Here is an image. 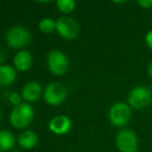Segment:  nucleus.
I'll return each mask as SVG.
<instances>
[{"mask_svg": "<svg viewBox=\"0 0 152 152\" xmlns=\"http://www.w3.org/2000/svg\"><path fill=\"white\" fill-rule=\"evenodd\" d=\"M34 118V110L28 102H22L14 106L10 115V124L17 129H23L30 125Z\"/></svg>", "mask_w": 152, "mask_h": 152, "instance_id": "1", "label": "nucleus"}, {"mask_svg": "<svg viewBox=\"0 0 152 152\" xmlns=\"http://www.w3.org/2000/svg\"><path fill=\"white\" fill-rule=\"evenodd\" d=\"M31 33L23 26H12L6 31L5 42L8 47L14 49H22L28 46L31 42Z\"/></svg>", "mask_w": 152, "mask_h": 152, "instance_id": "2", "label": "nucleus"}, {"mask_svg": "<svg viewBox=\"0 0 152 152\" xmlns=\"http://www.w3.org/2000/svg\"><path fill=\"white\" fill-rule=\"evenodd\" d=\"M152 102V92L148 87L138 85L130 90L127 97V103L134 110L148 108Z\"/></svg>", "mask_w": 152, "mask_h": 152, "instance_id": "3", "label": "nucleus"}, {"mask_svg": "<svg viewBox=\"0 0 152 152\" xmlns=\"http://www.w3.org/2000/svg\"><path fill=\"white\" fill-rule=\"evenodd\" d=\"M108 117L113 126L123 127L132 119V108L125 102H116L110 108Z\"/></svg>", "mask_w": 152, "mask_h": 152, "instance_id": "4", "label": "nucleus"}, {"mask_svg": "<svg viewBox=\"0 0 152 152\" xmlns=\"http://www.w3.org/2000/svg\"><path fill=\"white\" fill-rule=\"evenodd\" d=\"M42 97L49 105H60L67 97V89L59 81H52L45 87Z\"/></svg>", "mask_w": 152, "mask_h": 152, "instance_id": "5", "label": "nucleus"}, {"mask_svg": "<svg viewBox=\"0 0 152 152\" xmlns=\"http://www.w3.org/2000/svg\"><path fill=\"white\" fill-rule=\"evenodd\" d=\"M47 66L51 73L56 76H62L68 70L69 59L64 52L55 49L49 52L47 56Z\"/></svg>", "mask_w": 152, "mask_h": 152, "instance_id": "6", "label": "nucleus"}, {"mask_svg": "<svg viewBox=\"0 0 152 152\" xmlns=\"http://www.w3.org/2000/svg\"><path fill=\"white\" fill-rule=\"evenodd\" d=\"M56 31L64 40H75L80 33V26L75 19L68 16H62L56 21Z\"/></svg>", "mask_w": 152, "mask_h": 152, "instance_id": "7", "label": "nucleus"}, {"mask_svg": "<svg viewBox=\"0 0 152 152\" xmlns=\"http://www.w3.org/2000/svg\"><path fill=\"white\" fill-rule=\"evenodd\" d=\"M115 144L120 152H136L138 150L139 140L132 130L122 129L117 133Z\"/></svg>", "mask_w": 152, "mask_h": 152, "instance_id": "8", "label": "nucleus"}, {"mask_svg": "<svg viewBox=\"0 0 152 152\" xmlns=\"http://www.w3.org/2000/svg\"><path fill=\"white\" fill-rule=\"evenodd\" d=\"M42 94H44V90L40 83L37 81H28L25 83L21 91L23 100H25V102H28V103L36 102L37 100H39Z\"/></svg>", "mask_w": 152, "mask_h": 152, "instance_id": "9", "label": "nucleus"}, {"mask_svg": "<svg viewBox=\"0 0 152 152\" xmlns=\"http://www.w3.org/2000/svg\"><path fill=\"white\" fill-rule=\"evenodd\" d=\"M72 120L64 115H58L52 118L49 122V129L55 134H65L72 129Z\"/></svg>", "mask_w": 152, "mask_h": 152, "instance_id": "10", "label": "nucleus"}, {"mask_svg": "<svg viewBox=\"0 0 152 152\" xmlns=\"http://www.w3.org/2000/svg\"><path fill=\"white\" fill-rule=\"evenodd\" d=\"M32 55L29 51L27 50H20L16 53L14 57V67L16 70L21 72L28 71L32 66Z\"/></svg>", "mask_w": 152, "mask_h": 152, "instance_id": "11", "label": "nucleus"}, {"mask_svg": "<svg viewBox=\"0 0 152 152\" xmlns=\"http://www.w3.org/2000/svg\"><path fill=\"white\" fill-rule=\"evenodd\" d=\"M17 79V70L14 66L1 65L0 66V85L6 87Z\"/></svg>", "mask_w": 152, "mask_h": 152, "instance_id": "12", "label": "nucleus"}, {"mask_svg": "<svg viewBox=\"0 0 152 152\" xmlns=\"http://www.w3.org/2000/svg\"><path fill=\"white\" fill-rule=\"evenodd\" d=\"M38 136L32 130H25L19 136V145L24 149H32L36 146Z\"/></svg>", "mask_w": 152, "mask_h": 152, "instance_id": "13", "label": "nucleus"}, {"mask_svg": "<svg viewBox=\"0 0 152 152\" xmlns=\"http://www.w3.org/2000/svg\"><path fill=\"white\" fill-rule=\"evenodd\" d=\"M16 139L8 130H0V152L10 151L15 146Z\"/></svg>", "mask_w": 152, "mask_h": 152, "instance_id": "14", "label": "nucleus"}, {"mask_svg": "<svg viewBox=\"0 0 152 152\" xmlns=\"http://www.w3.org/2000/svg\"><path fill=\"white\" fill-rule=\"evenodd\" d=\"M76 0H56V6L58 10L64 15L72 13L76 10Z\"/></svg>", "mask_w": 152, "mask_h": 152, "instance_id": "15", "label": "nucleus"}, {"mask_svg": "<svg viewBox=\"0 0 152 152\" xmlns=\"http://www.w3.org/2000/svg\"><path fill=\"white\" fill-rule=\"evenodd\" d=\"M38 28L42 33H52L56 30V21L51 18H44L38 23Z\"/></svg>", "mask_w": 152, "mask_h": 152, "instance_id": "16", "label": "nucleus"}, {"mask_svg": "<svg viewBox=\"0 0 152 152\" xmlns=\"http://www.w3.org/2000/svg\"><path fill=\"white\" fill-rule=\"evenodd\" d=\"M23 97L20 93H17V92H12L8 95V101L10 104H12L14 106H17L19 104L22 103Z\"/></svg>", "mask_w": 152, "mask_h": 152, "instance_id": "17", "label": "nucleus"}, {"mask_svg": "<svg viewBox=\"0 0 152 152\" xmlns=\"http://www.w3.org/2000/svg\"><path fill=\"white\" fill-rule=\"evenodd\" d=\"M138 5L144 10H149L152 7V0H136Z\"/></svg>", "mask_w": 152, "mask_h": 152, "instance_id": "18", "label": "nucleus"}, {"mask_svg": "<svg viewBox=\"0 0 152 152\" xmlns=\"http://www.w3.org/2000/svg\"><path fill=\"white\" fill-rule=\"evenodd\" d=\"M145 43H146V45L148 46V48H150L152 50V29L149 30L148 33H146V36H145Z\"/></svg>", "mask_w": 152, "mask_h": 152, "instance_id": "19", "label": "nucleus"}, {"mask_svg": "<svg viewBox=\"0 0 152 152\" xmlns=\"http://www.w3.org/2000/svg\"><path fill=\"white\" fill-rule=\"evenodd\" d=\"M4 59H5V52H4L3 49L0 47V66L2 65V63H3Z\"/></svg>", "mask_w": 152, "mask_h": 152, "instance_id": "20", "label": "nucleus"}, {"mask_svg": "<svg viewBox=\"0 0 152 152\" xmlns=\"http://www.w3.org/2000/svg\"><path fill=\"white\" fill-rule=\"evenodd\" d=\"M147 72H148L149 77H151V78H152V62L148 65V69H147Z\"/></svg>", "mask_w": 152, "mask_h": 152, "instance_id": "21", "label": "nucleus"}, {"mask_svg": "<svg viewBox=\"0 0 152 152\" xmlns=\"http://www.w3.org/2000/svg\"><path fill=\"white\" fill-rule=\"evenodd\" d=\"M112 2H114V3H117V4H122V3H125V2H127L128 0H111Z\"/></svg>", "mask_w": 152, "mask_h": 152, "instance_id": "22", "label": "nucleus"}, {"mask_svg": "<svg viewBox=\"0 0 152 152\" xmlns=\"http://www.w3.org/2000/svg\"><path fill=\"white\" fill-rule=\"evenodd\" d=\"M35 1L39 2V3H47V2H51L52 0H35Z\"/></svg>", "mask_w": 152, "mask_h": 152, "instance_id": "23", "label": "nucleus"}, {"mask_svg": "<svg viewBox=\"0 0 152 152\" xmlns=\"http://www.w3.org/2000/svg\"><path fill=\"white\" fill-rule=\"evenodd\" d=\"M1 118H2V114H1V110H0V121H1Z\"/></svg>", "mask_w": 152, "mask_h": 152, "instance_id": "24", "label": "nucleus"}]
</instances>
